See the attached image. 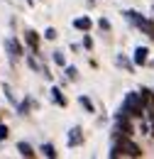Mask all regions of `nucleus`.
Segmentation results:
<instances>
[{
    "label": "nucleus",
    "mask_w": 154,
    "mask_h": 159,
    "mask_svg": "<svg viewBox=\"0 0 154 159\" xmlns=\"http://www.w3.org/2000/svg\"><path fill=\"white\" fill-rule=\"evenodd\" d=\"M122 154H125V157H142V149H139L127 135H122V139H117V144L113 147L110 157L115 159V157H122Z\"/></svg>",
    "instance_id": "obj_1"
},
{
    "label": "nucleus",
    "mask_w": 154,
    "mask_h": 159,
    "mask_svg": "<svg viewBox=\"0 0 154 159\" xmlns=\"http://www.w3.org/2000/svg\"><path fill=\"white\" fill-rule=\"evenodd\" d=\"M120 113L122 115H130V118H142L144 115V103L139 100V93H127Z\"/></svg>",
    "instance_id": "obj_2"
},
{
    "label": "nucleus",
    "mask_w": 154,
    "mask_h": 159,
    "mask_svg": "<svg viewBox=\"0 0 154 159\" xmlns=\"http://www.w3.org/2000/svg\"><path fill=\"white\" fill-rule=\"evenodd\" d=\"M122 15H125V20H127V22H132L137 30H142V32H144L149 39H154V22H152V20H147V17L137 15L135 10H125Z\"/></svg>",
    "instance_id": "obj_3"
},
{
    "label": "nucleus",
    "mask_w": 154,
    "mask_h": 159,
    "mask_svg": "<svg viewBox=\"0 0 154 159\" xmlns=\"http://www.w3.org/2000/svg\"><path fill=\"white\" fill-rule=\"evenodd\" d=\"M27 66H29V69H34L37 74H42L44 79H52V74H49V69H47V66H44V64H42V61H39L37 57H27Z\"/></svg>",
    "instance_id": "obj_4"
},
{
    "label": "nucleus",
    "mask_w": 154,
    "mask_h": 159,
    "mask_svg": "<svg viewBox=\"0 0 154 159\" xmlns=\"http://www.w3.org/2000/svg\"><path fill=\"white\" fill-rule=\"evenodd\" d=\"M5 49H7L10 59H17V57H22V47H20V42L15 39V37H7V39H5Z\"/></svg>",
    "instance_id": "obj_5"
},
{
    "label": "nucleus",
    "mask_w": 154,
    "mask_h": 159,
    "mask_svg": "<svg viewBox=\"0 0 154 159\" xmlns=\"http://www.w3.org/2000/svg\"><path fill=\"white\" fill-rule=\"evenodd\" d=\"M147 54H149V49H147V47H137V49H135V57H132L135 66H144V64L149 61V57H147Z\"/></svg>",
    "instance_id": "obj_6"
},
{
    "label": "nucleus",
    "mask_w": 154,
    "mask_h": 159,
    "mask_svg": "<svg viewBox=\"0 0 154 159\" xmlns=\"http://www.w3.org/2000/svg\"><path fill=\"white\" fill-rule=\"evenodd\" d=\"M78 144H83V132H81V127H71L69 130V147H78Z\"/></svg>",
    "instance_id": "obj_7"
},
{
    "label": "nucleus",
    "mask_w": 154,
    "mask_h": 159,
    "mask_svg": "<svg viewBox=\"0 0 154 159\" xmlns=\"http://www.w3.org/2000/svg\"><path fill=\"white\" fill-rule=\"evenodd\" d=\"M117 132H122V135H132V125H130V120L127 115H117Z\"/></svg>",
    "instance_id": "obj_8"
},
{
    "label": "nucleus",
    "mask_w": 154,
    "mask_h": 159,
    "mask_svg": "<svg viewBox=\"0 0 154 159\" xmlns=\"http://www.w3.org/2000/svg\"><path fill=\"white\" fill-rule=\"evenodd\" d=\"M25 42L29 44V49H32V52H37V49H39V37H37V32H34V30H27V32H25Z\"/></svg>",
    "instance_id": "obj_9"
},
{
    "label": "nucleus",
    "mask_w": 154,
    "mask_h": 159,
    "mask_svg": "<svg viewBox=\"0 0 154 159\" xmlns=\"http://www.w3.org/2000/svg\"><path fill=\"white\" fill-rule=\"evenodd\" d=\"M74 27L81 30V32H88V30L93 27V22H91V17H86V15H83V17H76V20H74Z\"/></svg>",
    "instance_id": "obj_10"
},
{
    "label": "nucleus",
    "mask_w": 154,
    "mask_h": 159,
    "mask_svg": "<svg viewBox=\"0 0 154 159\" xmlns=\"http://www.w3.org/2000/svg\"><path fill=\"white\" fill-rule=\"evenodd\" d=\"M49 93H52V100H54L57 105H61V108H66V96L61 93V88H57V86H54V88H52Z\"/></svg>",
    "instance_id": "obj_11"
},
{
    "label": "nucleus",
    "mask_w": 154,
    "mask_h": 159,
    "mask_svg": "<svg viewBox=\"0 0 154 159\" xmlns=\"http://www.w3.org/2000/svg\"><path fill=\"white\" fill-rule=\"evenodd\" d=\"M115 64H117V66H120V69H125V71H132V69H135V61L125 59L122 54H117V57H115Z\"/></svg>",
    "instance_id": "obj_12"
},
{
    "label": "nucleus",
    "mask_w": 154,
    "mask_h": 159,
    "mask_svg": "<svg viewBox=\"0 0 154 159\" xmlns=\"http://www.w3.org/2000/svg\"><path fill=\"white\" fill-rule=\"evenodd\" d=\"M17 152L22 154V157H27V159H32V157H34V149H32V147H29L27 142H20V144H17Z\"/></svg>",
    "instance_id": "obj_13"
},
{
    "label": "nucleus",
    "mask_w": 154,
    "mask_h": 159,
    "mask_svg": "<svg viewBox=\"0 0 154 159\" xmlns=\"http://www.w3.org/2000/svg\"><path fill=\"white\" fill-rule=\"evenodd\" d=\"M42 154H44V157H49V159H54V157H57L54 144H49V142H47V144H42Z\"/></svg>",
    "instance_id": "obj_14"
},
{
    "label": "nucleus",
    "mask_w": 154,
    "mask_h": 159,
    "mask_svg": "<svg viewBox=\"0 0 154 159\" xmlns=\"http://www.w3.org/2000/svg\"><path fill=\"white\" fill-rule=\"evenodd\" d=\"M78 103H81L88 113H93V110H96V108H93V103H91V98H86V96H78Z\"/></svg>",
    "instance_id": "obj_15"
},
{
    "label": "nucleus",
    "mask_w": 154,
    "mask_h": 159,
    "mask_svg": "<svg viewBox=\"0 0 154 159\" xmlns=\"http://www.w3.org/2000/svg\"><path fill=\"white\" fill-rule=\"evenodd\" d=\"M54 64H59V66H66V57H64V52H54Z\"/></svg>",
    "instance_id": "obj_16"
},
{
    "label": "nucleus",
    "mask_w": 154,
    "mask_h": 159,
    "mask_svg": "<svg viewBox=\"0 0 154 159\" xmlns=\"http://www.w3.org/2000/svg\"><path fill=\"white\" fill-rule=\"evenodd\" d=\"M66 76H69V81H76V79H78L76 66H66Z\"/></svg>",
    "instance_id": "obj_17"
},
{
    "label": "nucleus",
    "mask_w": 154,
    "mask_h": 159,
    "mask_svg": "<svg viewBox=\"0 0 154 159\" xmlns=\"http://www.w3.org/2000/svg\"><path fill=\"white\" fill-rule=\"evenodd\" d=\"M44 37H47V39H57V30H54V27H47V30H44Z\"/></svg>",
    "instance_id": "obj_18"
},
{
    "label": "nucleus",
    "mask_w": 154,
    "mask_h": 159,
    "mask_svg": "<svg viewBox=\"0 0 154 159\" xmlns=\"http://www.w3.org/2000/svg\"><path fill=\"white\" fill-rule=\"evenodd\" d=\"M29 108H32V100H22V103H20V113H22V115H25Z\"/></svg>",
    "instance_id": "obj_19"
},
{
    "label": "nucleus",
    "mask_w": 154,
    "mask_h": 159,
    "mask_svg": "<svg viewBox=\"0 0 154 159\" xmlns=\"http://www.w3.org/2000/svg\"><path fill=\"white\" fill-rule=\"evenodd\" d=\"M98 27H100V30H105V32H108V30H110V22L105 20V17H100V20H98Z\"/></svg>",
    "instance_id": "obj_20"
},
{
    "label": "nucleus",
    "mask_w": 154,
    "mask_h": 159,
    "mask_svg": "<svg viewBox=\"0 0 154 159\" xmlns=\"http://www.w3.org/2000/svg\"><path fill=\"white\" fill-rule=\"evenodd\" d=\"M7 135H10V132H7V127H5V125H0V142H2V139H7Z\"/></svg>",
    "instance_id": "obj_21"
},
{
    "label": "nucleus",
    "mask_w": 154,
    "mask_h": 159,
    "mask_svg": "<svg viewBox=\"0 0 154 159\" xmlns=\"http://www.w3.org/2000/svg\"><path fill=\"white\" fill-rule=\"evenodd\" d=\"M83 47H86V49H91V47H93V39H91V37H88V34H86V37H83Z\"/></svg>",
    "instance_id": "obj_22"
},
{
    "label": "nucleus",
    "mask_w": 154,
    "mask_h": 159,
    "mask_svg": "<svg viewBox=\"0 0 154 159\" xmlns=\"http://www.w3.org/2000/svg\"><path fill=\"white\" fill-rule=\"evenodd\" d=\"M149 135H152V137H154V122H152V127H149Z\"/></svg>",
    "instance_id": "obj_23"
},
{
    "label": "nucleus",
    "mask_w": 154,
    "mask_h": 159,
    "mask_svg": "<svg viewBox=\"0 0 154 159\" xmlns=\"http://www.w3.org/2000/svg\"><path fill=\"white\" fill-rule=\"evenodd\" d=\"M27 2H29V5H34V0H27Z\"/></svg>",
    "instance_id": "obj_24"
},
{
    "label": "nucleus",
    "mask_w": 154,
    "mask_h": 159,
    "mask_svg": "<svg viewBox=\"0 0 154 159\" xmlns=\"http://www.w3.org/2000/svg\"><path fill=\"white\" fill-rule=\"evenodd\" d=\"M152 66H154V61H152Z\"/></svg>",
    "instance_id": "obj_25"
}]
</instances>
